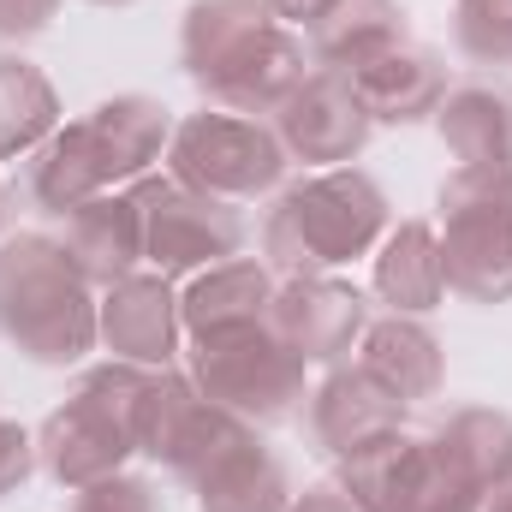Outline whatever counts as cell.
Masks as SVG:
<instances>
[{"mask_svg":"<svg viewBox=\"0 0 512 512\" xmlns=\"http://www.w3.org/2000/svg\"><path fill=\"white\" fill-rule=\"evenodd\" d=\"M179 66L227 114H274L310 72V48L262 0H191L179 24Z\"/></svg>","mask_w":512,"mask_h":512,"instance_id":"1","label":"cell"},{"mask_svg":"<svg viewBox=\"0 0 512 512\" xmlns=\"http://www.w3.org/2000/svg\"><path fill=\"white\" fill-rule=\"evenodd\" d=\"M96 286L72 251L48 233H12L0 239V340L18 346L30 364L66 370L84 364L102 346L96 328Z\"/></svg>","mask_w":512,"mask_h":512,"instance_id":"2","label":"cell"},{"mask_svg":"<svg viewBox=\"0 0 512 512\" xmlns=\"http://www.w3.org/2000/svg\"><path fill=\"white\" fill-rule=\"evenodd\" d=\"M393 227V203L364 167H322L274 197L262 215V256L280 280L334 274L358 256H376Z\"/></svg>","mask_w":512,"mask_h":512,"instance_id":"3","label":"cell"},{"mask_svg":"<svg viewBox=\"0 0 512 512\" xmlns=\"http://www.w3.org/2000/svg\"><path fill=\"white\" fill-rule=\"evenodd\" d=\"M143 387L149 370L137 364H96L84 370L78 387L42 417L36 429V465L60 483V489H90L114 471H126V459L137 453V417H143Z\"/></svg>","mask_w":512,"mask_h":512,"instance_id":"4","label":"cell"},{"mask_svg":"<svg viewBox=\"0 0 512 512\" xmlns=\"http://www.w3.org/2000/svg\"><path fill=\"white\" fill-rule=\"evenodd\" d=\"M447 292L512 304V167H453L435 191Z\"/></svg>","mask_w":512,"mask_h":512,"instance_id":"5","label":"cell"},{"mask_svg":"<svg viewBox=\"0 0 512 512\" xmlns=\"http://www.w3.org/2000/svg\"><path fill=\"white\" fill-rule=\"evenodd\" d=\"M185 376L197 382L203 399H215L221 411L245 417V423H280L310 399V364L268 328H239V334H215V340H191L185 346Z\"/></svg>","mask_w":512,"mask_h":512,"instance_id":"6","label":"cell"},{"mask_svg":"<svg viewBox=\"0 0 512 512\" xmlns=\"http://www.w3.org/2000/svg\"><path fill=\"white\" fill-rule=\"evenodd\" d=\"M167 173L203 197H221V203H256L268 191H280L286 179V149L268 120L251 114H227V108H197L185 120H173L167 137Z\"/></svg>","mask_w":512,"mask_h":512,"instance_id":"7","label":"cell"},{"mask_svg":"<svg viewBox=\"0 0 512 512\" xmlns=\"http://www.w3.org/2000/svg\"><path fill=\"white\" fill-rule=\"evenodd\" d=\"M131 203L143 215V262L155 274H167V280H191V274L245 251L239 203L203 197V191L179 185L173 173L131 179Z\"/></svg>","mask_w":512,"mask_h":512,"instance_id":"8","label":"cell"},{"mask_svg":"<svg viewBox=\"0 0 512 512\" xmlns=\"http://www.w3.org/2000/svg\"><path fill=\"white\" fill-rule=\"evenodd\" d=\"M256 423L221 411L215 399H203L185 370H149L143 387V417H137V453L155 459L167 477H179L185 489H197V477L251 435Z\"/></svg>","mask_w":512,"mask_h":512,"instance_id":"9","label":"cell"},{"mask_svg":"<svg viewBox=\"0 0 512 512\" xmlns=\"http://www.w3.org/2000/svg\"><path fill=\"white\" fill-rule=\"evenodd\" d=\"M268 126H274L280 149H286L292 161H304V167L322 173V167H352V161L364 155L376 120L364 114V102H358V90H352L346 72L310 66L304 84L268 114Z\"/></svg>","mask_w":512,"mask_h":512,"instance_id":"10","label":"cell"},{"mask_svg":"<svg viewBox=\"0 0 512 512\" xmlns=\"http://www.w3.org/2000/svg\"><path fill=\"white\" fill-rule=\"evenodd\" d=\"M268 328L304 364H340L346 352H358V340L370 328V304L340 274H292V280L274 286Z\"/></svg>","mask_w":512,"mask_h":512,"instance_id":"11","label":"cell"},{"mask_svg":"<svg viewBox=\"0 0 512 512\" xmlns=\"http://www.w3.org/2000/svg\"><path fill=\"white\" fill-rule=\"evenodd\" d=\"M96 328H102V346H108L120 364H137V370H173L179 340H185L173 280L155 274V268H137V274H126V280L102 286Z\"/></svg>","mask_w":512,"mask_h":512,"instance_id":"12","label":"cell"},{"mask_svg":"<svg viewBox=\"0 0 512 512\" xmlns=\"http://www.w3.org/2000/svg\"><path fill=\"white\" fill-rule=\"evenodd\" d=\"M78 137H84V149H90V161H96V173H102V185L114 191V185H131V179H143L161 155H167V137H173V114H167V102H155V96H108L102 108H90L84 120H72Z\"/></svg>","mask_w":512,"mask_h":512,"instance_id":"13","label":"cell"},{"mask_svg":"<svg viewBox=\"0 0 512 512\" xmlns=\"http://www.w3.org/2000/svg\"><path fill=\"white\" fill-rule=\"evenodd\" d=\"M405 399H393L382 382H370L358 364H334L322 382L310 387V441L328 459H346L370 447L387 429H405Z\"/></svg>","mask_w":512,"mask_h":512,"instance_id":"14","label":"cell"},{"mask_svg":"<svg viewBox=\"0 0 512 512\" xmlns=\"http://www.w3.org/2000/svg\"><path fill=\"white\" fill-rule=\"evenodd\" d=\"M274 268L256 262V256H227L203 274L185 280L179 292V322H185V340H215V334H239L268 322V304H274Z\"/></svg>","mask_w":512,"mask_h":512,"instance_id":"15","label":"cell"},{"mask_svg":"<svg viewBox=\"0 0 512 512\" xmlns=\"http://www.w3.org/2000/svg\"><path fill=\"white\" fill-rule=\"evenodd\" d=\"M352 90H358V102L376 126H417V120H435V108L453 84H447V60L435 48L399 42L382 60L352 72Z\"/></svg>","mask_w":512,"mask_h":512,"instance_id":"16","label":"cell"},{"mask_svg":"<svg viewBox=\"0 0 512 512\" xmlns=\"http://www.w3.org/2000/svg\"><path fill=\"white\" fill-rule=\"evenodd\" d=\"M358 370L370 382H382L393 399L405 405H423L435 399L447 382V358H441V340L423 328V316H370L364 340H358Z\"/></svg>","mask_w":512,"mask_h":512,"instance_id":"17","label":"cell"},{"mask_svg":"<svg viewBox=\"0 0 512 512\" xmlns=\"http://www.w3.org/2000/svg\"><path fill=\"white\" fill-rule=\"evenodd\" d=\"M370 286L393 316H429L447 304V262H441V233L435 221H399L376 245Z\"/></svg>","mask_w":512,"mask_h":512,"instance_id":"18","label":"cell"},{"mask_svg":"<svg viewBox=\"0 0 512 512\" xmlns=\"http://www.w3.org/2000/svg\"><path fill=\"white\" fill-rule=\"evenodd\" d=\"M60 245L72 251V262L84 268V280L96 292L137 274V262H143V215H137L131 191H102L84 209H72Z\"/></svg>","mask_w":512,"mask_h":512,"instance_id":"19","label":"cell"},{"mask_svg":"<svg viewBox=\"0 0 512 512\" xmlns=\"http://www.w3.org/2000/svg\"><path fill=\"white\" fill-rule=\"evenodd\" d=\"M411 42L405 36V6L399 0H334L310 30H304V48H310V66H328V72H358L370 60H382L387 48Z\"/></svg>","mask_w":512,"mask_h":512,"instance_id":"20","label":"cell"},{"mask_svg":"<svg viewBox=\"0 0 512 512\" xmlns=\"http://www.w3.org/2000/svg\"><path fill=\"white\" fill-rule=\"evenodd\" d=\"M191 495H197V512H286L298 489H292L286 459L251 429L239 447H227V453L197 477Z\"/></svg>","mask_w":512,"mask_h":512,"instance_id":"21","label":"cell"},{"mask_svg":"<svg viewBox=\"0 0 512 512\" xmlns=\"http://www.w3.org/2000/svg\"><path fill=\"white\" fill-rule=\"evenodd\" d=\"M340 465V489L352 495L358 512H417V483H423V435L411 429H387L370 447L334 459Z\"/></svg>","mask_w":512,"mask_h":512,"instance_id":"22","label":"cell"},{"mask_svg":"<svg viewBox=\"0 0 512 512\" xmlns=\"http://www.w3.org/2000/svg\"><path fill=\"white\" fill-rule=\"evenodd\" d=\"M435 131L459 167H512V90L453 84L435 108Z\"/></svg>","mask_w":512,"mask_h":512,"instance_id":"23","label":"cell"},{"mask_svg":"<svg viewBox=\"0 0 512 512\" xmlns=\"http://www.w3.org/2000/svg\"><path fill=\"white\" fill-rule=\"evenodd\" d=\"M435 447L447 453V465L465 477L477 501H489L501 483H512V417L495 405H459L435 429Z\"/></svg>","mask_w":512,"mask_h":512,"instance_id":"24","label":"cell"},{"mask_svg":"<svg viewBox=\"0 0 512 512\" xmlns=\"http://www.w3.org/2000/svg\"><path fill=\"white\" fill-rule=\"evenodd\" d=\"M60 90L48 84L42 66H30L24 54H0V161H30L60 120Z\"/></svg>","mask_w":512,"mask_h":512,"instance_id":"25","label":"cell"},{"mask_svg":"<svg viewBox=\"0 0 512 512\" xmlns=\"http://www.w3.org/2000/svg\"><path fill=\"white\" fill-rule=\"evenodd\" d=\"M453 42L471 66H512V0H459Z\"/></svg>","mask_w":512,"mask_h":512,"instance_id":"26","label":"cell"},{"mask_svg":"<svg viewBox=\"0 0 512 512\" xmlns=\"http://www.w3.org/2000/svg\"><path fill=\"white\" fill-rule=\"evenodd\" d=\"M72 512H161V489L149 477H131V471H114L90 489H78Z\"/></svg>","mask_w":512,"mask_h":512,"instance_id":"27","label":"cell"},{"mask_svg":"<svg viewBox=\"0 0 512 512\" xmlns=\"http://www.w3.org/2000/svg\"><path fill=\"white\" fill-rule=\"evenodd\" d=\"M30 471H36V435H30L24 423L0 417V501L18 495V489L30 483Z\"/></svg>","mask_w":512,"mask_h":512,"instance_id":"28","label":"cell"},{"mask_svg":"<svg viewBox=\"0 0 512 512\" xmlns=\"http://www.w3.org/2000/svg\"><path fill=\"white\" fill-rule=\"evenodd\" d=\"M60 0H0V42H30L54 24Z\"/></svg>","mask_w":512,"mask_h":512,"instance_id":"29","label":"cell"},{"mask_svg":"<svg viewBox=\"0 0 512 512\" xmlns=\"http://www.w3.org/2000/svg\"><path fill=\"white\" fill-rule=\"evenodd\" d=\"M286 512H358V507H352V495H346L340 483H316V489L292 495V507Z\"/></svg>","mask_w":512,"mask_h":512,"instance_id":"30","label":"cell"},{"mask_svg":"<svg viewBox=\"0 0 512 512\" xmlns=\"http://www.w3.org/2000/svg\"><path fill=\"white\" fill-rule=\"evenodd\" d=\"M262 6H268V12H274L286 30H298V36H304V30H310V24H316V18H322L334 0H262Z\"/></svg>","mask_w":512,"mask_h":512,"instance_id":"31","label":"cell"},{"mask_svg":"<svg viewBox=\"0 0 512 512\" xmlns=\"http://www.w3.org/2000/svg\"><path fill=\"white\" fill-rule=\"evenodd\" d=\"M483 512H512V483H501V489L483 501Z\"/></svg>","mask_w":512,"mask_h":512,"instance_id":"32","label":"cell"},{"mask_svg":"<svg viewBox=\"0 0 512 512\" xmlns=\"http://www.w3.org/2000/svg\"><path fill=\"white\" fill-rule=\"evenodd\" d=\"M90 6H137V0H90Z\"/></svg>","mask_w":512,"mask_h":512,"instance_id":"33","label":"cell"}]
</instances>
